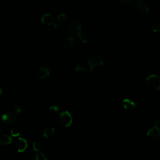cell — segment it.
<instances>
[{
  "label": "cell",
  "mask_w": 160,
  "mask_h": 160,
  "mask_svg": "<svg viewBox=\"0 0 160 160\" xmlns=\"http://www.w3.org/2000/svg\"><path fill=\"white\" fill-rule=\"evenodd\" d=\"M103 64V59L98 56H93L88 60V64L89 68V74L92 75L95 70L100 68Z\"/></svg>",
  "instance_id": "cell-2"
},
{
  "label": "cell",
  "mask_w": 160,
  "mask_h": 160,
  "mask_svg": "<svg viewBox=\"0 0 160 160\" xmlns=\"http://www.w3.org/2000/svg\"><path fill=\"white\" fill-rule=\"evenodd\" d=\"M11 135L13 137H17L20 136V132L18 129H11Z\"/></svg>",
  "instance_id": "cell-23"
},
{
  "label": "cell",
  "mask_w": 160,
  "mask_h": 160,
  "mask_svg": "<svg viewBox=\"0 0 160 160\" xmlns=\"http://www.w3.org/2000/svg\"><path fill=\"white\" fill-rule=\"evenodd\" d=\"M16 146L18 152L23 153L28 147V142L24 138H19L16 141Z\"/></svg>",
  "instance_id": "cell-8"
},
{
  "label": "cell",
  "mask_w": 160,
  "mask_h": 160,
  "mask_svg": "<svg viewBox=\"0 0 160 160\" xmlns=\"http://www.w3.org/2000/svg\"><path fill=\"white\" fill-rule=\"evenodd\" d=\"M121 2L124 5L129 6L135 3V0H121Z\"/></svg>",
  "instance_id": "cell-22"
},
{
  "label": "cell",
  "mask_w": 160,
  "mask_h": 160,
  "mask_svg": "<svg viewBox=\"0 0 160 160\" xmlns=\"http://www.w3.org/2000/svg\"><path fill=\"white\" fill-rule=\"evenodd\" d=\"M12 141V138L7 135H3L0 136V144L2 145H7L10 144Z\"/></svg>",
  "instance_id": "cell-14"
},
{
  "label": "cell",
  "mask_w": 160,
  "mask_h": 160,
  "mask_svg": "<svg viewBox=\"0 0 160 160\" xmlns=\"http://www.w3.org/2000/svg\"><path fill=\"white\" fill-rule=\"evenodd\" d=\"M49 110L51 114L57 115L60 111V106L58 104H54L50 106Z\"/></svg>",
  "instance_id": "cell-16"
},
{
  "label": "cell",
  "mask_w": 160,
  "mask_h": 160,
  "mask_svg": "<svg viewBox=\"0 0 160 160\" xmlns=\"http://www.w3.org/2000/svg\"><path fill=\"white\" fill-rule=\"evenodd\" d=\"M2 128L1 126H0V133L2 132Z\"/></svg>",
  "instance_id": "cell-27"
},
{
  "label": "cell",
  "mask_w": 160,
  "mask_h": 160,
  "mask_svg": "<svg viewBox=\"0 0 160 160\" xmlns=\"http://www.w3.org/2000/svg\"><path fill=\"white\" fill-rule=\"evenodd\" d=\"M33 148L36 151H39L42 148V145L39 142H34L33 143Z\"/></svg>",
  "instance_id": "cell-20"
},
{
  "label": "cell",
  "mask_w": 160,
  "mask_h": 160,
  "mask_svg": "<svg viewBox=\"0 0 160 160\" xmlns=\"http://www.w3.org/2000/svg\"><path fill=\"white\" fill-rule=\"evenodd\" d=\"M122 104L123 108L128 111H133L136 107V104L135 101L128 98L124 99L122 101Z\"/></svg>",
  "instance_id": "cell-10"
},
{
  "label": "cell",
  "mask_w": 160,
  "mask_h": 160,
  "mask_svg": "<svg viewBox=\"0 0 160 160\" xmlns=\"http://www.w3.org/2000/svg\"><path fill=\"white\" fill-rule=\"evenodd\" d=\"M79 39L83 43H86L88 42V37L86 35L81 33L79 36Z\"/></svg>",
  "instance_id": "cell-19"
},
{
  "label": "cell",
  "mask_w": 160,
  "mask_h": 160,
  "mask_svg": "<svg viewBox=\"0 0 160 160\" xmlns=\"http://www.w3.org/2000/svg\"><path fill=\"white\" fill-rule=\"evenodd\" d=\"M50 75V69L46 65H43L39 68L37 75L40 79H45Z\"/></svg>",
  "instance_id": "cell-9"
},
{
  "label": "cell",
  "mask_w": 160,
  "mask_h": 160,
  "mask_svg": "<svg viewBox=\"0 0 160 160\" xmlns=\"http://www.w3.org/2000/svg\"><path fill=\"white\" fill-rule=\"evenodd\" d=\"M146 84L147 87L153 91H158L160 89V79L156 75H150L146 79Z\"/></svg>",
  "instance_id": "cell-1"
},
{
  "label": "cell",
  "mask_w": 160,
  "mask_h": 160,
  "mask_svg": "<svg viewBox=\"0 0 160 160\" xmlns=\"http://www.w3.org/2000/svg\"><path fill=\"white\" fill-rule=\"evenodd\" d=\"M87 70V66L85 63H79L76 65L75 71L78 73H83Z\"/></svg>",
  "instance_id": "cell-15"
},
{
  "label": "cell",
  "mask_w": 160,
  "mask_h": 160,
  "mask_svg": "<svg viewBox=\"0 0 160 160\" xmlns=\"http://www.w3.org/2000/svg\"><path fill=\"white\" fill-rule=\"evenodd\" d=\"M2 94V89L1 87H0V95H1Z\"/></svg>",
  "instance_id": "cell-26"
},
{
  "label": "cell",
  "mask_w": 160,
  "mask_h": 160,
  "mask_svg": "<svg viewBox=\"0 0 160 160\" xmlns=\"http://www.w3.org/2000/svg\"><path fill=\"white\" fill-rule=\"evenodd\" d=\"M75 45H76L75 39L73 37L67 38L66 39H65L63 42V46L66 49H70L73 48Z\"/></svg>",
  "instance_id": "cell-12"
},
{
  "label": "cell",
  "mask_w": 160,
  "mask_h": 160,
  "mask_svg": "<svg viewBox=\"0 0 160 160\" xmlns=\"http://www.w3.org/2000/svg\"><path fill=\"white\" fill-rule=\"evenodd\" d=\"M55 132V130L54 128L51 126H48L45 129L43 132V136L45 138L47 139L51 138L53 136H54Z\"/></svg>",
  "instance_id": "cell-13"
},
{
  "label": "cell",
  "mask_w": 160,
  "mask_h": 160,
  "mask_svg": "<svg viewBox=\"0 0 160 160\" xmlns=\"http://www.w3.org/2000/svg\"><path fill=\"white\" fill-rule=\"evenodd\" d=\"M13 112L15 113H20L21 111V107L20 105H16L13 107Z\"/></svg>",
  "instance_id": "cell-24"
},
{
  "label": "cell",
  "mask_w": 160,
  "mask_h": 160,
  "mask_svg": "<svg viewBox=\"0 0 160 160\" xmlns=\"http://www.w3.org/2000/svg\"><path fill=\"white\" fill-rule=\"evenodd\" d=\"M152 30L155 33H158L160 31V24L158 23H155L153 26H152Z\"/></svg>",
  "instance_id": "cell-21"
},
{
  "label": "cell",
  "mask_w": 160,
  "mask_h": 160,
  "mask_svg": "<svg viewBox=\"0 0 160 160\" xmlns=\"http://www.w3.org/2000/svg\"><path fill=\"white\" fill-rule=\"evenodd\" d=\"M82 26L81 23L77 21H73L69 26L70 33L74 36H79L80 34L82 33Z\"/></svg>",
  "instance_id": "cell-4"
},
{
  "label": "cell",
  "mask_w": 160,
  "mask_h": 160,
  "mask_svg": "<svg viewBox=\"0 0 160 160\" xmlns=\"http://www.w3.org/2000/svg\"><path fill=\"white\" fill-rule=\"evenodd\" d=\"M42 22L44 24L53 26V28L55 30L58 29V25L55 23L54 16L49 13H46V14H45L42 16Z\"/></svg>",
  "instance_id": "cell-5"
},
{
  "label": "cell",
  "mask_w": 160,
  "mask_h": 160,
  "mask_svg": "<svg viewBox=\"0 0 160 160\" xmlns=\"http://www.w3.org/2000/svg\"><path fill=\"white\" fill-rule=\"evenodd\" d=\"M60 120L61 125L64 127L68 128L72 124L73 118L71 113L68 111H64L60 113Z\"/></svg>",
  "instance_id": "cell-3"
},
{
  "label": "cell",
  "mask_w": 160,
  "mask_h": 160,
  "mask_svg": "<svg viewBox=\"0 0 160 160\" xmlns=\"http://www.w3.org/2000/svg\"><path fill=\"white\" fill-rule=\"evenodd\" d=\"M56 19L60 23H64L67 20V16H66V15L64 14V13H61L58 15Z\"/></svg>",
  "instance_id": "cell-17"
},
{
  "label": "cell",
  "mask_w": 160,
  "mask_h": 160,
  "mask_svg": "<svg viewBox=\"0 0 160 160\" xmlns=\"http://www.w3.org/2000/svg\"><path fill=\"white\" fill-rule=\"evenodd\" d=\"M35 160H48V159L43 153H38L35 155Z\"/></svg>",
  "instance_id": "cell-18"
},
{
  "label": "cell",
  "mask_w": 160,
  "mask_h": 160,
  "mask_svg": "<svg viewBox=\"0 0 160 160\" xmlns=\"http://www.w3.org/2000/svg\"><path fill=\"white\" fill-rule=\"evenodd\" d=\"M159 121H158V120H156V121L155 122V126L159 128Z\"/></svg>",
  "instance_id": "cell-25"
},
{
  "label": "cell",
  "mask_w": 160,
  "mask_h": 160,
  "mask_svg": "<svg viewBox=\"0 0 160 160\" xmlns=\"http://www.w3.org/2000/svg\"><path fill=\"white\" fill-rule=\"evenodd\" d=\"M135 9L138 13L141 15L147 14L150 10L149 6L147 3L142 1V0H139L136 3L135 5Z\"/></svg>",
  "instance_id": "cell-6"
},
{
  "label": "cell",
  "mask_w": 160,
  "mask_h": 160,
  "mask_svg": "<svg viewBox=\"0 0 160 160\" xmlns=\"http://www.w3.org/2000/svg\"><path fill=\"white\" fill-rule=\"evenodd\" d=\"M160 135V129L156 126H154L147 132V136L151 140H156L159 138Z\"/></svg>",
  "instance_id": "cell-11"
},
{
  "label": "cell",
  "mask_w": 160,
  "mask_h": 160,
  "mask_svg": "<svg viewBox=\"0 0 160 160\" xmlns=\"http://www.w3.org/2000/svg\"><path fill=\"white\" fill-rule=\"evenodd\" d=\"M2 119L4 123L6 125H10V124L13 123L16 121V116L14 113L8 112V113H5L2 116Z\"/></svg>",
  "instance_id": "cell-7"
}]
</instances>
